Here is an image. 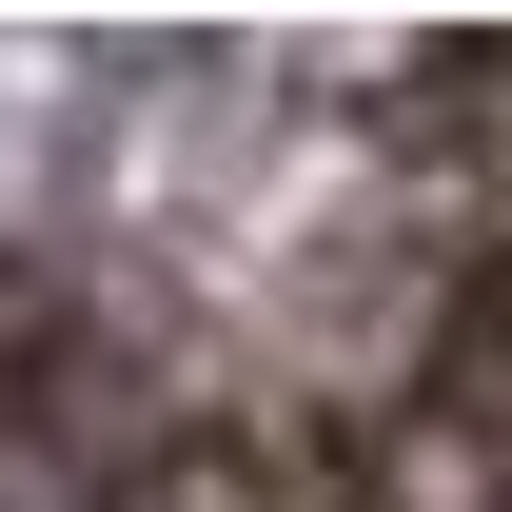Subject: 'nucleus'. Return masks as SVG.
I'll return each instance as SVG.
<instances>
[]
</instances>
